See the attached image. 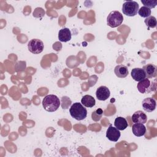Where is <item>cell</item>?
Returning <instances> with one entry per match:
<instances>
[{
    "label": "cell",
    "instance_id": "cell-21",
    "mask_svg": "<svg viewBox=\"0 0 157 157\" xmlns=\"http://www.w3.org/2000/svg\"><path fill=\"white\" fill-rule=\"evenodd\" d=\"M71 104V101L67 96L61 98V107L63 109H66Z\"/></svg>",
    "mask_w": 157,
    "mask_h": 157
},
{
    "label": "cell",
    "instance_id": "cell-19",
    "mask_svg": "<svg viewBox=\"0 0 157 157\" xmlns=\"http://www.w3.org/2000/svg\"><path fill=\"white\" fill-rule=\"evenodd\" d=\"M138 13L142 17L147 18L151 15V9L145 6H142L140 9H139Z\"/></svg>",
    "mask_w": 157,
    "mask_h": 157
},
{
    "label": "cell",
    "instance_id": "cell-13",
    "mask_svg": "<svg viewBox=\"0 0 157 157\" xmlns=\"http://www.w3.org/2000/svg\"><path fill=\"white\" fill-rule=\"evenodd\" d=\"M131 75L132 78L137 82H139L143 80L144 78H146V75L144 69L142 68H139V67L132 69L131 71Z\"/></svg>",
    "mask_w": 157,
    "mask_h": 157
},
{
    "label": "cell",
    "instance_id": "cell-12",
    "mask_svg": "<svg viewBox=\"0 0 157 157\" xmlns=\"http://www.w3.org/2000/svg\"><path fill=\"white\" fill-rule=\"evenodd\" d=\"M132 131L134 136L141 137L145 135L146 128L142 123H134L132 126Z\"/></svg>",
    "mask_w": 157,
    "mask_h": 157
},
{
    "label": "cell",
    "instance_id": "cell-4",
    "mask_svg": "<svg viewBox=\"0 0 157 157\" xmlns=\"http://www.w3.org/2000/svg\"><path fill=\"white\" fill-rule=\"evenodd\" d=\"M139 4L134 1H125L122 6L123 13L128 17H134L139 10Z\"/></svg>",
    "mask_w": 157,
    "mask_h": 157
},
{
    "label": "cell",
    "instance_id": "cell-3",
    "mask_svg": "<svg viewBox=\"0 0 157 157\" xmlns=\"http://www.w3.org/2000/svg\"><path fill=\"white\" fill-rule=\"evenodd\" d=\"M123 21V15L118 10L110 12L107 18V24L111 28H116L120 26Z\"/></svg>",
    "mask_w": 157,
    "mask_h": 157
},
{
    "label": "cell",
    "instance_id": "cell-15",
    "mask_svg": "<svg viewBox=\"0 0 157 157\" xmlns=\"http://www.w3.org/2000/svg\"><path fill=\"white\" fill-rule=\"evenodd\" d=\"M114 72L116 76L119 78H124L129 74L128 67L123 64L117 65L114 69Z\"/></svg>",
    "mask_w": 157,
    "mask_h": 157
},
{
    "label": "cell",
    "instance_id": "cell-17",
    "mask_svg": "<svg viewBox=\"0 0 157 157\" xmlns=\"http://www.w3.org/2000/svg\"><path fill=\"white\" fill-rule=\"evenodd\" d=\"M81 103L85 107L91 108L94 106L96 104L95 99L91 95L86 94L83 96L81 99Z\"/></svg>",
    "mask_w": 157,
    "mask_h": 157
},
{
    "label": "cell",
    "instance_id": "cell-16",
    "mask_svg": "<svg viewBox=\"0 0 157 157\" xmlns=\"http://www.w3.org/2000/svg\"><path fill=\"white\" fill-rule=\"evenodd\" d=\"M114 125L119 131H123L126 129L128 126L126 120L122 117H118L115 119Z\"/></svg>",
    "mask_w": 157,
    "mask_h": 157
},
{
    "label": "cell",
    "instance_id": "cell-2",
    "mask_svg": "<svg viewBox=\"0 0 157 157\" xmlns=\"http://www.w3.org/2000/svg\"><path fill=\"white\" fill-rule=\"evenodd\" d=\"M69 112L71 117L78 121L84 120L87 116V110L79 102L74 103L69 109Z\"/></svg>",
    "mask_w": 157,
    "mask_h": 157
},
{
    "label": "cell",
    "instance_id": "cell-11",
    "mask_svg": "<svg viewBox=\"0 0 157 157\" xmlns=\"http://www.w3.org/2000/svg\"><path fill=\"white\" fill-rule=\"evenodd\" d=\"M132 120L134 123H142L144 124L147 121V115L141 110L135 112L132 115Z\"/></svg>",
    "mask_w": 157,
    "mask_h": 157
},
{
    "label": "cell",
    "instance_id": "cell-7",
    "mask_svg": "<svg viewBox=\"0 0 157 157\" xmlns=\"http://www.w3.org/2000/svg\"><path fill=\"white\" fill-rule=\"evenodd\" d=\"M121 134L120 131L115 127L110 124L106 131V137L110 141L117 142L120 137Z\"/></svg>",
    "mask_w": 157,
    "mask_h": 157
},
{
    "label": "cell",
    "instance_id": "cell-6",
    "mask_svg": "<svg viewBox=\"0 0 157 157\" xmlns=\"http://www.w3.org/2000/svg\"><path fill=\"white\" fill-rule=\"evenodd\" d=\"M152 83H151L150 80L147 78H145L143 80L139 82L137 85L138 91L142 94L148 93L153 91V88L156 90V87H153Z\"/></svg>",
    "mask_w": 157,
    "mask_h": 157
},
{
    "label": "cell",
    "instance_id": "cell-8",
    "mask_svg": "<svg viewBox=\"0 0 157 157\" xmlns=\"http://www.w3.org/2000/svg\"><path fill=\"white\" fill-rule=\"evenodd\" d=\"M143 109L147 112H152L156 109V101L152 98H145L142 102Z\"/></svg>",
    "mask_w": 157,
    "mask_h": 157
},
{
    "label": "cell",
    "instance_id": "cell-9",
    "mask_svg": "<svg viewBox=\"0 0 157 157\" xmlns=\"http://www.w3.org/2000/svg\"><path fill=\"white\" fill-rule=\"evenodd\" d=\"M110 94L109 89L105 86H101L96 90V96L99 101H105L107 99Z\"/></svg>",
    "mask_w": 157,
    "mask_h": 157
},
{
    "label": "cell",
    "instance_id": "cell-1",
    "mask_svg": "<svg viewBox=\"0 0 157 157\" xmlns=\"http://www.w3.org/2000/svg\"><path fill=\"white\" fill-rule=\"evenodd\" d=\"M42 105L45 110L49 112L56 111L60 105L59 98L54 94H48L42 100Z\"/></svg>",
    "mask_w": 157,
    "mask_h": 157
},
{
    "label": "cell",
    "instance_id": "cell-10",
    "mask_svg": "<svg viewBox=\"0 0 157 157\" xmlns=\"http://www.w3.org/2000/svg\"><path fill=\"white\" fill-rule=\"evenodd\" d=\"M145 72L146 78H155L157 75V66L153 64H147L142 68Z\"/></svg>",
    "mask_w": 157,
    "mask_h": 157
},
{
    "label": "cell",
    "instance_id": "cell-20",
    "mask_svg": "<svg viewBox=\"0 0 157 157\" xmlns=\"http://www.w3.org/2000/svg\"><path fill=\"white\" fill-rule=\"evenodd\" d=\"M141 2L144 5V6L149 8L153 9L155 8L157 4V1L155 0H141Z\"/></svg>",
    "mask_w": 157,
    "mask_h": 157
},
{
    "label": "cell",
    "instance_id": "cell-5",
    "mask_svg": "<svg viewBox=\"0 0 157 157\" xmlns=\"http://www.w3.org/2000/svg\"><path fill=\"white\" fill-rule=\"evenodd\" d=\"M28 48L30 52L34 54L40 53L44 48L43 42L38 39H33L28 42Z\"/></svg>",
    "mask_w": 157,
    "mask_h": 157
},
{
    "label": "cell",
    "instance_id": "cell-18",
    "mask_svg": "<svg viewBox=\"0 0 157 157\" xmlns=\"http://www.w3.org/2000/svg\"><path fill=\"white\" fill-rule=\"evenodd\" d=\"M144 22L145 25L148 27V28H154L156 26L157 22L156 19L154 16H149L147 18H145Z\"/></svg>",
    "mask_w": 157,
    "mask_h": 157
},
{
    "label": "cell",
    "instance_id": "cell-14",
    "mask_svg": "<svg viewBox=\"0 0 157 157\" xmlns=\"http://www.w3.org/2000/svg\"><path fill=\"white\" fill-rule=\"evenodd\" d=\"M58 39L61 42H66L71 39V33L69 28H64L61 29L58 33Z\"/></svg>",
    "mask_w": 157,
    "mask_h": 157
}]
</instances>
